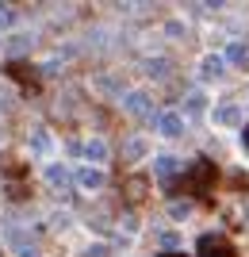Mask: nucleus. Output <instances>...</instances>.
Instances as JSON below:
<instances>
[{
    "label": "nucleus",
    "instance_id": "18",
    "mask_svg": "<svg viewBox=\"0 0 249 257\" xmlns=\"http://www.w3.org/2000/svg\"><path fill=\"white\" fill-rule=\"evenodd\" d=\"M31 43H35V39H27V35H20V39H12L8 46H12V50H16V54H23V50H27V46H31Z\"/></svg>",
    "mask_w": 249,
    "mask_h": 257
},
{
    "label": "nucleus",
    "instance_id": "24",
    "mask_svg": "<svg viewBox=\"0 0 249 257\" xmlns=\"http://www.w3.org/2000/svg\"><path fill=\"white\" fill-rule=\"evenodd\" d=\"M245 146H249V127H245Z\"/></svg>",
    "mask_w": 249,
    "mask_h": 257
},
{
    "label": "nucleus",
    "instance_id": "22",
    "mask_svg": "<svg viewBox=\"0 0 249 257\" xmlns=\"http://www.w3.org/2000/svg\"><path fill=\"white\" fill-rule=\"evenodd\" d=\"M16 257H43V253H39L35 246H20V249H16Z\"/></svg>",
    "mask_w": 249,
    "mask_h": 257
},
{
    "label": "nucleus",
    "instance_id": "17",
    "mask_svg": "<svg viewBox=\"0 0 249 257\" xmlns=\"http://www.w3.org/2000/svg\"><path fill=\"white\" fill-rule=\"evenodd\" d=\"M127 196H130V200H134V204H138L142 196H146V181H138V177H134V181L127 184Z\"/></svg>",
    "mask_w": 249,
    "mask_h": 257
},
{
    "label": "nucleus",
    "instance_id": "12",
    "mask_svg": "<svg viewBox=\"0 0 249 257\" xmlns=\"http://www.w3.org/2000/svg\"><path fill=\"white\" fill-rule=\"evenodd\" d=\"M81 150H85V158H88V165H104V161H108V142L104 139H88L85 146H81Z\"/></svg>",
    "mask_w": 249,
    "mask_h": 257
},
{
    "label": "nucleus",
    "instance_id": "15",
    "mask_svg": "<svg viewBox=\"0 0 249 257\" xmlns=\"http://www.w3.org/2000/svg\"><path fill=\"white\" fill-rule=\"evenodd\" d=\"M169 215H173L176 223H184L188 215H192V200H173V204H169Z\"/></svg>",
    "mask_w": 249,
    "mask_h": 257
},
{
    "label": "nucleus",
    "instance_id": "11",
    "mask_svg": "<svg viewBox=\"0 0 249 257\" xmlns=\"http://www.w3.org/2000/svg\"><path fill=\"white\" fill-rule=\"evenodd\" d=\"M142 73L153 77V81H165V77L173 73V62H169V58H146V62H142Z\"/></svg>",
    "mask_w": 249,
    "mask_h": 257
},
{
    "label": "nucleus",
    "instance_id": "10",
    "mask_svg": "<svg viewBox=\"0 0 249 257\" xmlns=\"http://www.w3.org/2000/svg\"><path fill=\"white\" fill-rule=\"evenodd\" d=\"M222 69H226L222 54H207L203 62H199V81H218V77H222Z\"/></svg>",
    "mask_w": 249,
    "mask_h": 257
},
{
    "label": "nucleus",
    "instance_id": "19",
    "mask_svg": "<svg viewBox=\"0 0 249 257\" xmlns=\"http://www.w3.org/2000/svg\"><path fill=\"white\" fill-rule=\"evenodd\" d=\"M165 31L173 35V39H180V35H184V23H180V20H169V23H165Z\"/></svg>",
    "mask_w": 249,
    "mask_h": 257
},
{
    "label": "nucleus",
    "instance_id": "16",
    "mask_svg": "<svg viewBox=\"0 0 249 257\" xmlns=\"http://www.w3.org/2000/svg\"><path fill=\"white\" fill-rule=\"evenodd\" d=\"M203 107H207V100L199 96V92H195V96H188V104H184V115H199Z\"/></svg>",
    "mask_w": 249,
    "mask_h": 257
},
{
    "label": "nucleus",
    "instance_id": "13",
    "mask_svg": "<svg viewBox=\"0 0 249 257\" xmlns=\"http://www.w3.org/2000/svg\"><path fill=\"white\" fill-rule=\"evenodd\" d=\"M222 62H226V65H241V69H245V65H249V46L245 43H230L226 50H222Z\"/></svg>",
    "mask_w": 249,
    "mask_h": 257
},
{
    "label": "nucleus",
    "instance_id": "20",
    "mask_svg": "<svg viewBox=\"0 0 249 257\" xmlns=\"http://www.w3.org/2000/svg\"><path fill=\"white\" fill-rule=\"evenodd\" d=\"M123 226H127V234H134V230H138V219H134V215H123V223H119V230H123Z\"/></svg>",
    "mask_w": 249,
    "mask_h": 257
},
{
    "label": "nucleus",
    "instance_id": "2",
    "mask_svg": "<svg viewBox=\"0 0 249 257\" xmlns=\"http://www.w3.org/2000/svg\"><path fill=\"white\" fill-rule=\"evenodd\" d=\"M123 111H127V115H134V119L153 115V96H150V92H142V88L123 92Z\"/></svg>",
    "mask_w": 249,
    "mask_h": 257
},
{
    "label": "nucleus",
    "instance_id": "23",
    "mask_svg": "<svg viewBox=\"0 0 249 257\" xmlns=\"http://www.w3.org/2000/svg\"><path fill=\"white\" fill-rule=\"evenodd\" d=\"M161 257H184V253H161Z\"/></svg>",
    "mask_w": 249,
    "mask_h": 257
},
{
    "label": "nucleus",
    "instance_id": "8",
    "mask_svg": "<svg viewBox=\"0 0 249 257\" xmlns=\"http://www.w3.org/2000/svg\"><path fill=\"white\" fill-rule=\"evenodd\" d=\"M157 135L180 139V135H184V115H180V111H161V115H157Z\"/></svg>",
    "mask_w": 249,
    "mask_h": 257
},
{
    "label": "nucleus",
    "instance_id": "1",
    "mask_svg": "<svg viewBox=\"0 0 249 257\" xmlns=\"http://www.w3.org/2000/svg\"><path fill=\"white\" fill-rule=\"evenodd\" d=\"M184 184H192L195 192H207V188H215V165L207 158H195L192 165L184 169Z\"/></svg>",
    "mask_w": 249,
    "mask_h": 257
},
{
    "label": "nucleus",
    "instance_id": "7",
    "mask_svg": "<svg viewBox=\"0 0 249 257\" xmlns=\"http://www.w3.org/2000/svg\"><path fill=\"white\" fill-rule=\"evenodd\" d=\"M43 177H46V184H50L54 192H65V188L73 184V173L65 169L62 161H50V165H46V169H43Z\"/></svg>",
    "mask_w": 249,
    "mask_h": 257
},
{
    "label": "nucleus",
    "instance_id": "21",
    "mask_svg": "<svg viewBox=\"0 0 249 257\" xmlns=\"http://www.w3.org/2000/svg\"><path fill=\"white\" fill-rule=\"evenodd\" d=\"M85 257H108V246H104V242H96V246L85 249Z\"/></svg>",
    "mask_w": 249,
    "mask_h": 257
},
{
    "label": "nucleus",
    "instance_id": "3",
    "mask_svg": "<svg viewBox=\"0 0 249 257\" xmlns=\"http://www.w3.org/2000/svg\"><path fill=\"white\" fill-rule=\"evenodd\" d=\"M195 257H238V253H234V246L222 234H203L199 246H195Z\"/></svg>",
    "mask_w": 249,
    "mask_h": 257
},
{
    "label": "nucleus",
    "instance_id": "5",
    "mask_svg": "<svg viewBox=\"0 0 249 257\" xmlns=\"http://www.w3.org/2000/svg\"><path fill=\"white\" fill-rule=\"evenodd\" d=\"M180 169H184V161L176 158V154H157V158H153V173L161 177L165 188H173V177H176Z\"/></svg>",
    "mask_w": 249,
    "mask_h": 257
},
{
    "label": "nucleus",
    "instance_id": "4",
    "mask_svg": "<svg viewBox=\"0 0 249 257\" xmlns=\"http://www.w3.org/2000/svg\"><path fill=\"white\" fill-rule=\"evenodd\" d=\"M73 184L81 188V192H100V188L108 184V173L96 169V165H85V169H77V173H73Z\"/></svg>",
    "mask_w": 249,
    "mask_h": 257
},
{
    "label": "nucleus",
    "instance_id": "14",
    "mask_svg": "<svg viewBox=\"0 0 249 257\" xmlns=\"http://www.w3.org/2000/svg\"><path fill=\"white\" fill-rule=\"evenodd\" d=\"M146 154H150V142L142 139V135H134V139H127V142H123V158L138 161V158H146Z\"/></svg>",
    "mask_w": 249,
    "mask_h": 257
},
{
    "label": "nucleus",
    "instance_id": "6",
    "mask_svg": "<svg viewBox=\"0 0 249 257\" xmlns=\"http://www.w3.org/2000/svg\"><path fill=\"white\" fill-rule=\"evenodd\" d=\"M241 119H245V111H241L238 104H218L215 111H211V123H215V127H241Z\"/></svg>",
    "mask_w": 249,
    "mask_h": 257
},
{
    "label": "nucleus",
    "instance_id": "25",
    "mask_svg": "<svg viewBox=\"0 0 249 257\" xmlns=\"http://www.w3.org/2000/svg\"><path fill=\"white\" fill-rule=\"evenodd\" d=\"M0 46H4V39H0Z\"/></svg>",
    "mask_w": 249,
    "mask_h": 257
},
{
    "label": "nucleus",
    "instance_id": "9",
    "mask_svg": "<svg viewBox=\"0 0 249 257\" xmlns=\"http://www.w3.org/2000/svg\"><path fill=\"white\" fill-rule=\"evenodd\" d=\"M31 154H35V158H50V154H54V139H50V131H46V127L31 131Z\"/></svg>",
    "mask_w": 249,
    "mask_h": 257
}]
</instances>
